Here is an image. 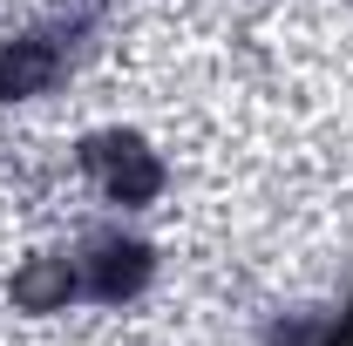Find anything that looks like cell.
Here are the masks:
<instances>
[{"mask_svg": "<svg viewBox=\"0 0 353 346\" xmlns=\"http://www.w3.org/2000/svg\"><path fill=\"white\" fill-rule=\"evenodd\" d=\"M61 68H68V48H61V34H48V28H34V34H14V41L0 48V95H7V102L48 95V88L61 82Z\"/></svg>", "mask_w": 353, "mask_h": 346, "instance_id": "cell-3", "label": "cell"}, {"mask_svg": "<svg viewBox=\"0 0 353 346\" xmlns=\"http://www.w3.org/2000/svg\"><path fill=\"white\" fill-rule=\"evenodd\" d=\"M82 170L95 176V190H102L116 211H150V204L163 197V183H170L163 156H157L143 136H130V130L88 136L82 143Z\"/></svg>", "mask_w": 353, "mask_h": 346, "instance_id": "cell-1", "label": "cell"}, {"mask_svg": "<svg viewBox=\"0 0 353 346\" xmlns=\"http://www.w3.org/2000/svg\"><path fill=\"white\" fill-rule=\"evenodd\" d=\"M75 292H82V272L68 258H28L14 272V305L21 312H68Z\"/></svg>", "mask_w": 353, "mask_h": 346, "instance_id": "cell-4", "label": "cell"}, {"mask_svg": "<svg viewBox=\"0 0 353 346\" xmlns=\"http://www.w3.org/2000/svg\"><path fill=\"white\" fill-rule=\"evenodd\" d=\"M75 272H82V292H88L95 305H123V299H136V292L150 285L157 252H150L143 238L102 231V238H88V252L75 258Z\"/></svg>", "mask_w": 353, "mask_h": 346, "instance_id": "cell-2", "label": "cell"}, {"mask_svg": "<svg viewBox=\"0 0 353 346\" xmlns=\"http://www.w3.org/2000/svg\"><path fill=\"white\" fill-rule=\"evenodd\" d=\"M326 340V319H272L259 346H319Z\"/></svg>", "mask_w": 353, "mask_h": 346, "instance_id": "cell-5", "label": "cell"}]
</instances>
